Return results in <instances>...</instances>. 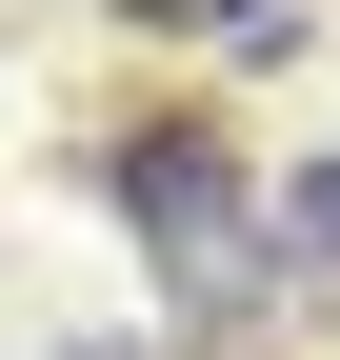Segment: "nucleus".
Segmentation results:
<instances>
[{"label": "nucleus", "instance_id": "1", "mask_svg": "<svg viewBox=\"0 0 340 360\" xmlns=\"http://www.w3.org/2000/svg\"><path fill=\"white\" fill-rule=\"evenodd\" d=\"M100 200H120V240L160 260L181 321H280V220H261V180H240L221 120H120L100 141Z\"/></svg>", "mask_w": 340, "mask_h": 360}, {"label": "nucleus", "instance_id": "2", "mask_svg": "<svg viewBox=\"0 0 340 360\" xmlns=\"http://www.w3.org/2000/svg\"><path fill=\"white\" fill-rule=\"evenodd\" d=\"M100 20H221L240 60H280V40H301V0H100Z\"/></svg>", "mask_w": 340, "mask_h": 360}, {"label": "nucleus", "instance_id": "3", "mask_svg": "<svg viewBox=\"0 0 340 360\" xmlns=\"http://www.w3.org/2000/svg\"><path fill=\"white\" fill-rule=\"evenodd\" d=\"M280 281H340V160L301 180V200H280Z\"/></svg>", "mask_w": 340, "mask_h": 360}, {"label": "nucleus", "instance_id": "4", "mask_svg": "<svg viewBox=\"0 0 340 360\" xmlns=\"http://www.w3.org/2000/svg\"><path fill=\"white\" fill-rule=\"evenodd\" d=\"M80 360H140V340H80Z\"/></svg>", "mask_w": 340, "mask_h": 360}]
</instances>
